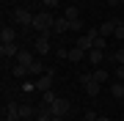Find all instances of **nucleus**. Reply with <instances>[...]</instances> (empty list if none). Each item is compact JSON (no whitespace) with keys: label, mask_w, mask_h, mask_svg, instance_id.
Listing matches in <instances>:
<instances>
[{"label":"nucleus","mask_w":124,"mask_h":121,"mask_svg":"<svg viewBox=\"0 0 124 121\" xmlns=\"http://www.w3.org/2000/svg\"><path fill=\"white\" fill-rule=\"evenodd\" d=\"M85 55H88L85 50H80V47H75V44H72V50H69V61H72V63H80V61H85Z\"/></svg>","instance_id":"dca6fc26"},{"label":"nucleus","mask_w":124,"mask_h":121,"mask_svg":"<svg viewBox=\"0 0 124 121\" xmlns=\"http://www.w3.org/2000/svg\"><path fill=\"white\" fill-rule=\"evenodd\" d=\"M53 25H55L53 11H39V14L33 17V30H36V33H50Z\"/></svg>","instance_id":"f03ea898"},{"label":"nucleus","mask_w":124,"mask_h":121,"mask_svg":"<svg viewBox=\"0 0 124 121\" xmlns=\"http://www.w3.org/2000/svg\"><path fill=\"white\" fill-rule=\"evenodd\" d=\"M50 110H53V116H66V113L72 110V102H69L66 96H58L55 102L50 105Z\"/></svg>","instance_id":"423d86ee"},{"label":"nucleus","mask_w":124,"mask_h":121,"mask_svg":"<svg viewBox=\"0 0 124 121\" xmlns=\"http://www.w3.org/2000/svg\"><path fill=\"white\" fill-rule=\"evenodd\" d=\"M88 36H91V41H94V50H105V52H108V39L99 36V30H94V28H91Z\"/></svg>","instance_id":"9b49d317"},{"label":"nucleus","mask_w":124,"mask_h":121,"mask_svg":"<svg viewBox=\"0 0 124 121\" xmlns=\"http://www.w3.org/2000/svg\"><path fill=\"white\" fill-rule=\"evenodd\" d=\"M55 55L58 58H69V50L66 47H55Z\"/></svg>","instance_id":"bb28decb"},{"label":"nucleus","mask_w":124,"mask_h":121,"mask_svg":"<svg viewBox=\"0 0 124 121\" xmlns=\"http://www.w3.org/2000/svg\"><path fill=\"white\" fill-rule=\"evenodd\" d=\"M105 58H108L105 50H88V55H85V61H91V63H94V69L102 66V63H105Z\"/></svg>","instance_id":"1a4fd4ad"},{"label":"nucleus","mask_w":124,"mask_h":121,"mask_svg":"<svg viewBox=\"0 0 124 121\" xmlns=\"http://www.w3.org/2000/svg\"><path fill=\"white\" fill-rule=\"evenodd\" d=\"M121 105H124V99H121Z\"/></svg>","instance_id":"473e14b6"},{"label":"nucleus","mask_w":124,"mask_h":121,"mask_svg":"<svg viewBox=\"0 0 124 121\" xmlns=\"http://www.w3.org/2000/svg\"><path fill=\"white\" fill-rule=\"evenodd\" d=\"M63 17H66L69 22H72V19H77V17H80V11H77V6H69V8L63 11Z\"/></svg>","instance_id":"5701e85b"},{"label":"nucleus","mask_w":124,"mask_h":121,"mask_svg":"<svg viewBox=\"0 0 124 121\" xmlns=\"http://www.w3.org/2000/svg\"><path fill=\"white\" fill-rule=\"evenodd\" d=\"M55 99H58V96L53 94V88H50V91H44V94H41V102H44V105H53Z\"/></svg>","instance_id":"393cba45"},{"label":"nucleus","mask_w":124,"mask_h":121,"mask_svg":"<svg viewBox=\"0 0 124 121\" xmlns=\"http://www.w3.org/2000/svg\"><path fill=\"white\" fill-rule=\"evenodd\" d=\"M75 47H80V50H85V52H88V50H94V41H91L88 33H80V36L75 39Z\"/></svg>","instance_id":"2eb2a0df"},{"label":"nucleus","mask_w":124,"mask_h":121,"mask_svg":"<svg viewBox=\"0 0 124 121\" xmlns=\"http://www.w3.org/2000/svg\"><path fill=\"white\" fill-rule=\"evenodd\" d=\"M53 77H55V72H53V69H50L47 74H41V77H36V83H33V88H36V91H41V94H44V91H50V88H53Z\"/></svg>","instance_id":"0eeeda50"},{"label":"nucleus","mask_w":124,"mask_h":121,"mask_svg":"<svg viewBox=\"0 0 124 121\" xmlns=\"http://www.w3.org/2000/svg\"><path fill=\"white\" fill-rule=\"evenodd\" d=\"M69 30H75V33H83V19H72V22H69Z\"/></svg>","instance_id":"b1692460"},{"label":"nucleus","mask_w":124,"mask_h":121,"mask_svg":"<svg viewBox=\"0 0 124 121\" xmlns=\"http://www.w3.org/2000/svg\"><path fill=\"white\" fill-rule=\"evenodd\" d=\"M69 30V19L66 17H55V25H53V33L55 36H63V33Z\"/></svg>","instance_id":"ddd939ff"},{"label":"nucleus","mask_w":124,"mask_h":121,"mask_svg":"<svg viewBox=\"0 0 124 121\" xmlns=\"http://www.w3.org/2000/svg\"><path fill=\"white\" fill-rule=\"evenodd\" d=\"M113 36H116V39H124V22L116 25V33H113Z\"/></svg>","instance_id":"cd10ccee"},{"label":"nucleus","mask_w":124,"mask_h":121,"mask_svg":"<svg viewBox=\"0 0 124 121\" xmlns=\"http://www.w3.org/2000/svg\"><path fill=\"white\" fill-rule=\"evenodd\" d=\"M108 6H121V0H108Z\"/></svg>","instance_id":"7c9ffc66"},{"label":"nucleus","mask_w":124,"mask_h":121,"mask_svg":"<svg viewBox=\"0 0 124 121\" xmlns=\"http://www.w3.org/2000/svg\"><path fill=\"white\" fill-rule=\"evenodd\" d=\"M41 3H44V8H47V11H53L55 6H58V0H41Z\"/></svg>","instance_id":"c756f323"},{"label":"nucleus","mask_w":124,"mask_h":121,"mask_svg":"<svg viewBox=\"0 0 124 121\" xmlns=\"http://www.w3.org/2000/svg\"><path fill=\"white\" fill-rule=\"evenodd\" d=\"M47 72H50V69H47V66H44V63H41L39 58L31 63V74H33V77H41V74H47Z\"/></svg>","instance_id":"f3484780"},{"label":"nucleus","mask_w":124,"mask_h":121,"mask_svg":"<svg viewBox=\"0 0 124 121\" xmlns=\"http://www.w3.org/2000/svg\"><path fill=\"white\" fill-rule=\"evenodd\" d=\"M3 121H22V116H19V102H6L3 105Z\"/></svg>","instance_id":"39448f33"},{"label":"nucleus","mask_w":124,"mask_h":121,"mask_svg":"<svg viewBox=\"0 0 124 121\" xmlns=\"http://www.w3.org/2000/svg\"><path fill=\"white\" fill-rule=\"evenodd\" d=\"M0 41L3 44H8V41H19V30L14 25H3L0 28Z\"/></svg>","instance_id":"6e6552de"},{"label":"nucleus","mask_w":124,"mask_h":121,"mask_svg":"<svg viewBox=\"0 0 124 121\" xmlns=\"http://www.w3.org/2000/svg\"><path fill=\"white\" fill-rule=\"evenodd\" d=\"M99 88H102V85H99V83H94V77L85 83V94H88V96H97V94H99Z\"/></svg>","instance_id":"412c9836"},{"label":"nucleus","mask_w":124,"mask_h":121,"mask_svg":"<svg viewBox=\"0 0 124 121\" xmlns=\"http://www.w3.org/2000/svg\"><path fill=\"white\" fill-rule=\"evenodd\" d=\"M121 121H124V116H121Z\"/></svg>","instance_id":"72a5a7b5"},{"label":"nucleus","mask_w":124,"mask_h":121,"mask_svg":"<svg viewBox=\"0 0 124 121\" xmlns=\"http://www.w3.org/2000/svg\"><path fill=\"white\" fill-rule=\"evenodd\" d=\"M110 94H113L116 99H124V83H113V85H110Z\"/></svg>","instance_id":"4be33fe9"},{"label":"nucleus","mask_w":124,"mask_h":121,"mask_svg":"<svg viewBox=\"0 0 124 121\" xmlns=\"http://www.w3.org/2000/svg\"><path fill=\"white\" fill-rule=\"evenodd\" d=\"M33 17L36 14H31L28 8H22V6H17V8L11 11V19L17 28H22V30H33Z\"/></svg>","instance_id":"f257e3e1"},{"label":"nucleus","mask_w":124,"mask_h":121,"mask_svg":"<svg viewBox=\"0 0 124 121\" xmlns=\"http://www.w3.org/2000/svg\"><path fill=\"white\" fill-rule=\"evenodd\" d=\"M19 116H22V121H31L36 116V110L31 107V105H19Z\"/></svg>","instance_id":"aec40b11"},{"label":"nucleus","mask_w":124,"mask_h":121,"mask_svg":"<svg viewBox=\"0 0 124 121\" xmlns=\"http://www.w3.org/2000/svg\"><path fill=\"white\" fill-rule=\"evenodd\" d=\"M36 121H53V110H50V105L41 102L39 107H36Z\"/></svg>","instance_id":"4468645a"},{"label":"nucleus","mask_w":124,"mask_h":121,"mask_svg":"<svg viewBox=\"0 0 124 121\" xmlns=\"http://www.w3.org/2000/svg\"><path fill=\"white\" fill-rule=\"evenodd\" d=\"M121 3H124V0H121Z\"/></svg>","instance_id":"f704fd0d"},{"label":"nucleus","mask_w":124,"mask_h":121,"mask_svg":"<svg viewBox=\"0 0 124 121\" xmlns=\"http://www.w3.org/2000/svg\"><path fill=\"white\" fill-rule=\"evenodd\" d=\"M36 61V52H33V50H19V55H17V63H22V66H28V69H31V63Z\"/></svg>","instance_id":"9d476101"},{"label":"nucleus","mask_w":124,"mask_h":121,"mask_svg":"<svg viewBox=\"0 0 124 121\" xmlns=\"http://www.w3.org/2000/svg\"><path fill=\"white\" fill-rule=\"evenodd\" d=\"M113 61L116 63H124V50H116V52H113Z\"/></svg>","instance_id":"c85d7f7f"},{"label":"nucleus","mask_w":124,"mask_h":121,"mask_svg":"<svg viewBox=\"0 0 124 121\" xmlns=\"http://www.w3.org/2000/svg\"><path fill=\"white\" fill-rule=\"evenodd\" d=\"M97 121H110V118H108V116H97Z\"/></svg>","instance_id":"2f4dec72"},{"label":"nucleus","mask_w":124,"mask_h":121,"mask_svg":"<svg viewBox=\"0 0 124 121\" xmlns=\"http://www.w3.org/2000/svg\"><path fill=\"white\" fill-rule=\"evenodd\" d=\"M11 74H14V77H17V80H19V77L31 74V69H28V66H22V63H14V66H11Z\"/></svg>","instance_id":"6ab92c4d"},{"label":"nucleus","mask_w":124,"mask_h":121,"mask_svg":"<svg viewBox=\"0 0 124 121\" xmlns=\"http://www.w3.org/2000/svg\"><path fill=\"white\" fill-rule=\"evenodd\" d=\"M91 77H94V83H99V85H102V83L108 80V77H110V74H108V72H105V69H102V66H97V69H94V72H91Z\"/></svg>","instance_id":"a211bd4d"},{"label":"nucleus","mask_w":124,"mask_h":121,"mask_svg":"<svg viewBox=\"0 0 124 121\" xmlns=\"http://www.w3.org/2000/svg\"><path fill=\"white\" fill-rule=\"evenodd\" d=\"M116 25H119V19H108V22H102V25H99V36L110 39L113 33H116Z\"/></svg>","instance_id":"f8f14e48"},{"label":"nucleus","mask_w":124,"mask_h":121,"mask_svg":"<svg viewBox=\"0 0 124 121\" xmlns=\"http://www.w3.org/2000/svg\"><path fill=\"white\" fill-rule=\"evenodd\" d=\"M116 80L124 83V63H116Z\"/></svg>","instance_id":"a878e982"},{"label":"nucleus","mask_w":124,"mask_h":121,"mask_svg":"<svg viewBox=\"0 0 124 121\" xmlns=\"http://www.w3.org/2000/svg\"><path fill=\"white\" fill-rule=\"evenodd\" d=\"M19 41H8V44H0V58L3 61H17V55H19Z\"/></svg>","instance_id":"20e7f679"},{"label":"nucleus","mask_w":124,"mask_h":121,"mask_svg":"<svg viewBox=\"0 0 124 121\" xmlns=\"http://www.w3.org/2000/svg\"><path fill=\"white\" fill-rule=\"evenodd\" d=\"M33 52H36V55H50V33H36V39H33Z\"/></svg>","instance_id":"7ed1b4c3"}]
</instances>
